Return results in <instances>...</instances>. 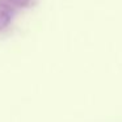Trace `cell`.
Here are the masks:
<instances>
[{"label": "cell", "instance_id": "6da1fadb", "mask_svg": "<svg viewBox=\"0 0 122 122\" xmlns=\"http://www.w3.org/2000/svg\"><path fill=\"white\" fill-rule=\"evenodd\" d=\"M30 0H0V8L15 12L19 8H24L29 4Z\"/></svg>", "mask_w": 122, "mask_h": 122}, {"label": "cell", "instance_id": "7a4b0ae2", "mask_svg": "<svg viewBox=\"0 0 122 122\" xmlns=\"http://www.w3.org/2000/svg\"><path fill=\"white\" fill-rule=\"evenodd\" d=\"M12 15L13 12L7 11V9H1L0 8V30L5 29L12 21Z\"/></svg>", "mask_w": 122, "mask_h": 122}]
</instances>
